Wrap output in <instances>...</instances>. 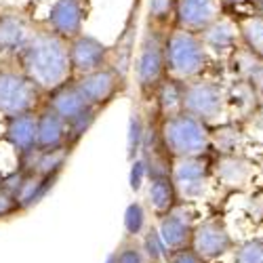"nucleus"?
<instances>
[{
  "label": "nucleus",
  "instance_id": "nucleus-1",
  "mask_svg": "<svg viewBox=\"0 0 263 263\" xmlns=\"http://www.w3.org/2000/svg\"><path fill=\"white\" fill-rule=\"evenodd\" d=\"M17 61L28 78L45 95L57 91L59 86L68 84L74 78L70 63V42L55 34L45 21H38L30 42L17 55Z\"/></svg>",
  "mask_w": 263,
  "mask_h": 263
},
{
  "label": "nucleus",
  "instance_id": "nucleus-2",
  "mask_svg": "<svg viewBox=\"0 0 263 263\" xmlns=\"http://www.w3.org/2000/svg\"><path fill=\"white\" fill-rule=\"evenodd\" d=\"M47 95L21 70L17 57L0 59V116L11 118L28 112H38Z\"/></svg>",
  "mask_w": 263,
  "mask_h": 263
},
{
  "label": "nucleus",
  "instance_id": "nucleus-3",
  "mask_svg": "<svg viewBox=\"0 0 263 263\" xmlns=\"http://www.w3.org/2000/svg\"><path fill=\"white\" fill-rule=\"evenodd\" d=\"M206 47L200 34L175 28L164 36V72L175 82L200 78L206 68Z\"/></svg>",
  "mask_w": 263,
  "mask_h": 263
},
{
  "label": "nucleus",
  "instance_id": "nucleus-4",
  "mask_svg": "<svg viewBox=\"0 0 263 263\" xmlns=\"http://www.w3.org/2000/svg\"><path fill=\"white\" fill-rule=\"evenodd\" d=\"M160 139H162L166 154L173 160L206 156V152L211 149L209 126L185 112L171 116V118H162Z\"/></svg>",
  "mask_w": 263,
  "mask_h": 263
},
{
  "label": "nucleus",
  "instance_id": "nucleus-5",
  "mask_svg": "<svg viewBox=\"0 0 263 263\" xmlns=\"http://www.w3.org/2000/svg\"><path fill=\"white\" fill-rule=\"evenodd\" d=\"M47 107H51L53 112L68 124L70 128V143L72 147L82 139V135L91 128V124L95 122L99 109L91 107L89 103L84 101V97L80 95V91L76 89L74 80H70L68 84L59 86L57 91L47 95L45 101Z\"/></svg>",
  "mask_w": 263,
  "mask_h": 263
},
{
  "label": "nucleus",
  "instance_id": "nucleus-6",
  "mask_svg": "<svg viewBox=\"0 0 263 263\" xmlns=\"http://www.w3.org/2000/svg\"><path fill=\"white\" fill-rule=\"evenodd\" d=\"M183 112L198 118L204 124L217 122L223 116L228 105V93L219 80L196 78L190 82H181Z\"/></svg>",
  "mask_w": 263,
  "mask_h": 263
},
{
  "label": "nucleus",
  "instance_id": "nucleus-7",
  "mask_svg": "<svg viewBox=\"0 0 263 263\" xmlns=\"http://www.w3.org/2000/svg\"><path fill=\"white\" fill-rule=\"evenodd\" d=\"M135 76H137V86L143 97L156 95L158 86L166 78L164 72V36L156 28H147L137 61H135Z\"/></svg>",
  "mask_w": 263,
  "mask_h": 263
},
{
  "label": "nucleus",
  "instance_id": "nucleus-8",
  "mask_svg": "<svg viewBox=\"0 0 263 263\" xmlns=\"http://www.w3.org/2000/svg\"><path fill=\"white\" fill-rule=\"evenodd\" d=\"M38 21L32 11L0 5V59L17 57L30 42Z\"/></svg>",
  "mask_w": 263,
  "mask_h": 263
},
{
  "label": "nucleus",
  "instance_id": "nucleus-9",
  "mask_svg": "<svg viewBox=\"0 0 263 263\" xmlns=\"http://www.w3.org/2000/svg\"><path fill=\"white\" fill-rule=\"evenodd\" d=\"M76 89L80 91V95L84 97V101L95 109H101L105 105H109L118 93L124 91V74L112 65H105L101 70H95L91 74H84L78 78H72Z\"/></svg>",
  "mask_w": 263,
  "mask_h": 263
},
{
  "label": "nucleus",
  "instance_id": "nucleus-10",
  "mask_svg": "<svg viewBox=\"0 0 263 263\" xmlns=\"http://www.w3.org/2000/svg\"><path fill=\"white\" fill-rule=\"evenodd\" d=\"M211 175V164L206 156H194V158H177L171 166V179L177 190L179 200H196L200 198L206 190Z\"/></svg>",
  "mask_w": 263,
  "mask_h": 263
},
{
  "label": "nucleus",
  "instance_id": "nucleus-11",
  "mask_svg": "<svg viewBox=\"0 0 263 263\" xmlns=\"http://www.w3.org/2000/svg\"><path fill=\"white\" fill-rule=\"evenodd\" d=\"M3 139L15 149V154L19 158V168H24L28 160L36 154V147H38V112L5 118Z\"/></svg>",
  "mask_w": 263,
  "mask_h": 263
},
{
  "label": "nucleus",
  "instance_id": "nucleus-12",
  "mask_svg": "<svg viewBox=\"0 0 263 263\" xmlns=\"http://www.w3.org/2000/svg\"><path fill=\"white\" fill-rule=\"evenodd\" d=\"M192 251L202 257L206 263L213 259L223 257L226 253L236 249V242L232 234L228 232L226 223L221 219H206V221L198 223L194 228V236H192Z\"/></svg>",
  "mask_w": 263,
  "mask_h": 263
},
{
  "label": "nucleus",
  "instance_id": "nucleus-13",
  "mask_svg": "<svg viewBox=\"0 0 263 263\" xmlns=\"http://www.w3.org/2000/svg\"><path fill=\"white\" fill-rule=\"evenodd\" d=\"M221 17L219 0H177L175 7V24L179 30L202 34Z\"/></svg>",
  "mask_w": 263,
  "mask_h": 263
},
{
  "label": "nucleus",
  "instance_id": "nucleus-14",
  "mask_svg": "<svg viewBox=\"0 0 263 263\" xmlns=\"http://www.w3.org/2000/svg\"><path fill=\"white\" fill-rule=\"evenodd\" d=\"M107 61H109V47L103 45L95 36L80 34L78 38L70 40V63L74 78L105 68Z\"/></svg>",
  "mask_w": 263,
  "mask_h": 263
},
{
  "label": "nucleus",
  "instance_id": "nucleus-15",
  "mask_svg": "<svg viewBox=\"0 0 263 263\" xmlns=\"http://www.w3.org/2000/svg\"><path fill=\"white\" fill-rule=\"evenodd\" d=\"M84 3L86 0H55L45 24L68 42L78 38L84 34L82 26L86 21V11H89Z\"/></svg>",
  "mask_w": 263,
  "mask_h": 263
},
{
  "label": "nucleus",
  "instance_id": "nucleus-16",
  "mask_svg": "<svg viewBox=\"0 0 263 263\" xmlns=\"http://www.w3.org/2000/svg\"><path fill=\"white\" fill-rule=\"evenodd\" d=\"M194 228L196 226L192 221V217L185 215L181 211V206H175L168 215L160 217V223L156 230L168 251H179V249H187L192 245Z\"/></svg>",
  "mask_w": 263,
  "mask_h": 263
},
{
  "label": "nucleus",
  "instance_id": "nucleus-17",
  "mask_svg": "<svg viewBox=\"0 0 263 263\" xmlns=\"http://www.w3.org/2000/svg\"><path fill=\"white\" fill-rule=\"evenodd\" d=\"M59 147H72L70 128L51 107L42 105L38 109V147L36 152H51Z\"/></svg>",
  "mask_w": 263,
  "mask_h": 263
},
{
  "label": "nucleus",
  "instance_id": "nucleus-18",
  "mask_svg": "<svg viewBox=\"0 0 263 263\" xmlns=\"http://www.w3.org/2000/svg\"><path fill=\"white\" fill-rule=\"evenodd\" d=\"M72 154V147H59V149H51V152H36V154L28 160V164L24 168V173H34L38 177H57L65 166Z\"/></svg>",
  "mask_w": 263,
  "mask_h": 263
},
{
  "label": "nucleus",
  "instance_id": "nucleus-19",
  "mask_svg": "<svg viewBox=\"0 0 263 263\" xmlns=\"http://www.w3.org/2000/svg\"><path fill=\"white\" fill-rule=\"evenodd\" d=\"M236 36H238V28L230 19H221V17L200 34L206 51H213L217 55H226V53L232 55L236 49Z\"/></svg>",
  "mask_w": 263,
  "mask_h": 263
},
{
  "label": "nucleus",
  "instance_id": "nucleus-20",
  "mask_svg": "<svg viewBox=\"0 0 263 263\" xmlns=\"http://www.w3.org/2000/svg\"><path fill=\"white\" fill-rule=\"evenodd\" d=\"M149 206L158 217L168 215L177 206V190L171 179V175H158V177H149V190H147Z\"/></svg>",
  "mask_w": 263,
  "mask_h": 263
},
{
  "label": "nucleus",
  "instance_id": "nucleus-21",
  "mask_svg": "<svg viewBox=\"0 0 263 263\" xmlns=\"http://www.w3.org/2000/svg\"><path fill=\"white\" fill-rule=\"evenodd\" d=\"M57 177H38L34 173H26L24 181H21L17 194H15V200L19 204V211H30L32 206H36L45 196L53 190Z\"/></svg>",
  "mask_w": 263,
  "mask_h": 263
},
{
  "label": "nucleus",
  "instance_id": "nucleus-22",
  "mask_svg": "<svg viewBox=\"0 0 263 263\" xmlns=\"http://www.w3.org/2000/svg\"><path fill=\"white\" fill-rule=\"evenodd\" d=\"M217 175L219 179L228 185H245L251 177V162L242 156H236V154H230V156H221L217 162Z\"/></svg>",
  "mask_w": 263,
  "mask_h": 263
},
{
  "label": "nucleus",
  "instance_id": "nucleus-23",
  "mask_svg": "<svg viewBox=\"0 0 263 263\" xmlns=\"http://www.w3.org/2000/svg\"><path fill=\"white\" fill-rule=\"evenodd\" d=\"M158 112L162 118H171L183 112V97H181V82H175L171 78H164L156 91Z\"/></svg>",
  "mask_w": 263,
  "mask_h": 263
},
{
  "label": "nucleus",
  "instance_id": "nucleus-24",
  "mask_svg": "<svg viewBox=\"0 0 263 263\" xmlns=\"http://www.w3.org/2000/svg\"><path fill=\"white\" fill-rule=\"evenodd\" d=\"M236 28L245 40V47L257 55H263V15H249L240 19Z\"/></svg>",
  "mask_w": 263,
  "mask_h": 263
},
{
  "label": "nucleus",
  "instance_id": "nucleus-25",
  "mask_svg": "<svg viewBox=\"0 0 263 263\" xmlns=\"http://www.w3.org/2000/svg\"><path fill=\"white\" fill-rule=\"evenodd\" d=\"M228 93V103H232L238 112L242 114H249L257 107V91L253 89V84L249 80H234L232 89L226 91Z\"/></svg>",
  "mask_w": 263,
  "mask_h": 263
},
{
  "label": "nucleus",
  "instance_id": "nucleus-26",
  "mask_svg": "<svg viewBox=\"0 0 263 263\" xmlns=\"http://www.w3.org/2000/svg\"><path fill=\"white\" fill-rule=\"evenodd\" d=\"M240 143H242V130L236 124H221L215 133H211V147H217L221 156L236 154Z\"/></svg>",
  "mask_w": 263,
  "mask_h": 263
},
{
  "label": "nucleus",
  "instance_id": "nucleus-27",
  "mask_svg": "<svg viewBox=\"0 0 263 263\" xmlns=\"http://www.w3.org/2000/svg\"><path fill=\"white\" fill-rule=\"evenodd\" d=\"M261 63H263V57L253 53L247 47H240V49L236 47L232 53V70L236 74V80H249Z\"/></svg>",
  "mask_w": 263,
  "mask_h": 263
},
{
  "label": "nucleus",
  "instance_id": "nucleus-28",
  "mask_svg": "<svg viewBox=\"0 0 263 263\" xmlns=\"http://www.w3.org/2000/svg\"><path fill=\"white\" fill-rule=\"evenodd\" d=\"M141 251H143L145 263H166L168 249L164 247L162 238H160V234L154 226L145 230L143 240H141Z\"/></svg>",
  "mask_w": 263,
  "mask_h": 263
},
{
  "label": "nucleus",
  "instance_id": "nucleus-29",
  "mask_svg": "<svg viewBox=\"0 0 263 263\" xmlns=\"http://www.w3.org/2000/svg\"><path fill=\"white\" fill-rule=\"evenodd\" d=\"M177 0H149V28H164L175 17Z\"/></svg>",
  "mask_w": 263,
  "mask_h": 263
},
{
  "label": "nucleus",
  "instance_id": "nucleus-30",
  "mask_svg": "<svg viewBox=\"0 0 263 263\" xmlns=\"http://www.w3.org/2000/svg\"><path fill=\"white\" fill-rule=\"evenodd\" d=\"M145 223H147V217H145V211L141 206V202H130L124 211V232H126V238H137L143 230H145Z\"/></svg>",
  "mask_w": 263,
  "mask_h": 263
},
{
  "label": "nucleus",
  "instance_id": "nucleus-31",
  "mask_svg": "<svg viewBox=\"0 0 263 263\" xmlns=\"http://www.w3.org/2000/svg\"><path fill=\"white\" fill-rule=\"evenodd\" d=\"M234 263H263V240L251 238V240L236 245Z\"/></svg>",
  "mask_w": 263,
  "mask_h": 263
},
{
  "label": "nucleus",
  "instance_id": "nucleus-32",
  "mask_svg": "<svg viewBox=\"0 0 263 263\" xmlns=\"http://www.w3.org/2000/svg\"><path fill=\"white\" fill-rule=\"evenodd\" d=\"M143 133H145L143 118L137 112H133V116H130V124H128V160L130 162H133L137 158V154L141 152Z\"/></svg>",
  "mask_w": 263,
  "mask_h": 263
},
{
  "label": "nucleus",
  "instance_id": "nucleus-33",
  "mask_svg": "<svg viewBox=\"0 0 263 263\" xmlns=\"http://www.w3.org/2000/svg\"><path fill=\"white\" fill-rule=\"evenodd\" d=\"M116 263H145L137 238H124V242L116 251Z\"/></svg>",
  "mask_w": 263,
  "mask_h": 263
},
{
  "label": "nucleus",
  "instance_id": "nucleus-34",
  "mask_svg": "<svg viewBox=\"0 0 263 263\" xmlns=\"http://www.w3.org/2000/svg\"><path fill=\"white\" fill-rule=\"evenodd\" d=\"M17 213H21V211H19V204H17V200H15V196H13L11 192H7V190L0 187V219L13 217V215H17Z\"/></svg>",
  "mask_w": 263,
  "mask_h": 263
},
{
  "label": "nucleus",
  "instance_id": "nucleus-35",
  "mask_svg": "<svg viewBox=\"0 0 263 263\" xmlns=\"http://www.w3.org/2000/svg\"><path fill=\"white\" fill-rule=\"evenodd\" d=\"M166 263H206V261L196 255L192 251V247H187V249H179V251H168Z\"/></svg>",
  "mask_w": 263,
  "mask_h": 263
},
{
  "label": "nucleus",
  "instance_id": "nucleus-36",
  "mask_svg": "<svg viewBox=\"0 0 263 263\" xmlns=\"http://www.w3.org/2000/svg\"><path fill=\"white\" fill-rule=\"evenodd\" d=\"M145 175H147V168H145L143 160H133V164H130V187H133L135 192L141 190Z\"/></svg>",
  "mask_w": 263,
  "mask_h": 263
},
{
  "label": "nucleus",
  "instance_id": "nucleus-37",
  "mask_svg": "<svg viewBox=\"0 0 263 263\" xmlns=\"http://www.w3.org/2000/svg\"><path fill=\"white\" fill-rule=\"evenodd\" d=\"M249 82L253 84V89L257 91V95H259V99H263V63L259 65V68L255 70V74L249 78Z\"/></svg>",
  "mask_w": 263,
  "mask_h": 263
},
{
  "label": "nucleus",
  "instance_id": "nucleus-38",
  "mask_svg": "<svg viewBox=\"0 0 263 263\" xmlns=\"http://www.w3.org/2000/svg\"><path fill=\"white\" fill-rule=\"evenodd\" d=\"M219 3H221V5H240V3H247V0H219Z\"/></svg>",
  "mask_w": 263,
  "mask_h": 263
},
{
  "label": "nucleus",
  "instance_id": "nucleus-39",
  "mask_svg": "<svg viewBox=\"0 0 263 263\" xmlns=\"http://www.w3.org/2000/svg\"><path fill=\"white\" fill-rule=\"evenodd\" d=\"M105 263H116V251H114V253H109V255H107V259H105Z\"/></svg>",
  "mask_w": 263,
  "mask_h": 263
},
{
  "label": "nucleus",
  "instance_id": "nucleus-40",
  "mask_svg": "<svg viewBox=\"0 0 263 263\" xmlns=\"http://www.w3.org/2000/svg\"><path fill=\"white\" fill-rule=\"evenodd\" d=\"M3 183H5V175L0 173V187H3Z\"/></svg>",
  "mask_w": 263,
  "mask_h": 263
},
{
  "label": "nucleus",
  "instance_id": "nucleus-41",
  "mask_svg": "<svg viewBox=\"0 0 263 263\" xmlns=\"http://www.w3.org/2000/svg\"><path fill=\"white\" fill-rule=\"evenodd\" d=\"M261 171H263V164H261Z\"/></svg>",
  "mask_w": 263,
  "mask_h": 263
}]
</instances>
